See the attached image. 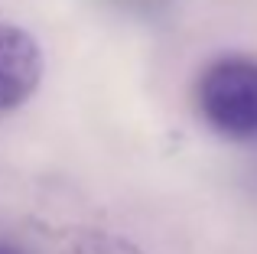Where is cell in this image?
<instances>
[{
	"label": "cell",
	"mask_w": 257,
	"mask_h": 254,
	"mask_svg": "<svg viewBox=\"0 0 257 254\" xmlns=\"http://www.w3.org/2000/svg\"><path fill=\"white\" fill-rule=\"evenodd\" d=\"M195 101L215 134L231 140L257 137V59L221 56L205 65Z\"/></svg>",
	"instance_id": "cell-1"
},
{
	"label": "cell",
	"mask_w": 257,
	"mask_h": 254,
	"mask_svg": "<svg viewBox=\"0 0 257 254\" xmlns=\"http://www.w3.org/2000/svg\"><path fill=\"white\" fill-rule=\"evenodd\" d=\"M43 78V49L23 26L0 23V111L30 101Z\"/></svg>",
	"instance_id": "cell-2"
},
{
	"label": "cell",
	"mask_w": 257,
	"mask_h": 254,
	"mask_svg": "<svg viewBox=\"0 0 257 254\" xmlns=\"http://www.w3.org/2000/svg\"><path fill=\"white\" fill-rule=\"evenodd\" d=\"M59 254H147L140 244H134L131 238L114 235L104 228H75L65 235L62 251Z\"/></svg>",
	"instance_id": "cell-3"
},
{
	"label": "cell",
	"mask_w": 257,
	"mask_h": 254,
	"mask_svg": "<svg viewBox=\"0 0 257 254\" xmlns=\"http://www.w3.org/2000/svg\"><path fill=\"white\" fill-rule=\"evenodd\" d=\"M120 4H134V7H153L157 0H120Z\"/></svg>",
	"instance_id": "cell-4"
},
{
	"label": "cell",
	"mask_w": 257,
	"mask_h": 254,
	"mask_svg": "<svg viewBox=\"0 0 257 254\" xmlns=\"http://www.w3.org/2000/svg\"><path fill=\"white\" fill-rule=\"evenodd\" d=\"M0 254H23V251L13 248V244H4V241H0Z\"/></svg>",
	"instance_id": "cell-5"
}]
</instances>
